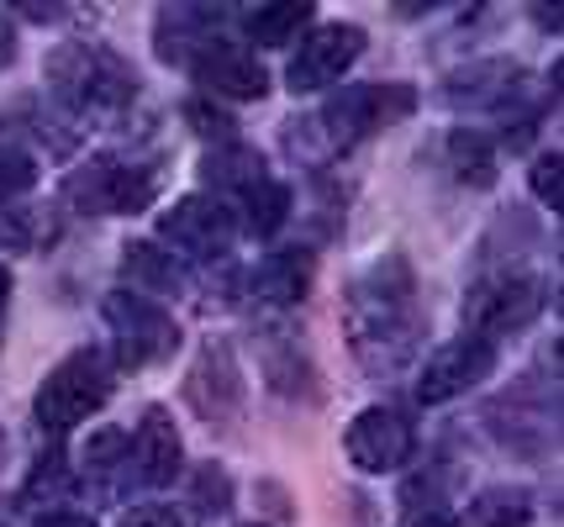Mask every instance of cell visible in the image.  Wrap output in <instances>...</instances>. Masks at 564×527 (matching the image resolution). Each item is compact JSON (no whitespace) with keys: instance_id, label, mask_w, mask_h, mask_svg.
Instances as JSON below:
<instances>
[{"instance_id":"obj_1","label":"cell","mask_w":564,"mask_h":527,"mask_svg":"<svg viewBox=\"0 0 564 527\" xmlns=\"http://www.w3.org/2000/svg\"><path fill=\"white\" fill-rule=\"evenodd\" d=\"M344 327L354 353L365 359V370L375 375H395L406 370L422 349V306L417 285L406 259H386L375 264L344 301Z\"/></svg>"},{"instance_id":"obj_2","label":"cell","mask_w":564,"mask_h":527,"mask_svg":"<svg viewBox=\"0 0 564 527\" xmlns=\"http://www.w3.org/2000/svg\"><path fill=\"white\" fill-rule=\"evenodd\" d=\"M48 85L64 106H74L79 117L90 111H122L138 96V75L122 53H111L106 43H64L48 58Z\"/></svg>"},{"instance_id":"obj_3","label":"cell","mask_w":564,"mask_h":527,"mask_svg":"<svg viewBox=\"0 0 564 527\" xmlns=\"http://www.w3.org/2000/svg\"><path fill=\"white\" fill-rule=\"evenodd\" d=\"M106 402H111V364H106L100 349H79L43 380V391H37V427L58 438V432L85 422L90 411H100Z\"/></svg>"},{"instance_id":"obj_4","label":"cell","mask_w":564,"mask_h":527,"mask_svg":"<svg viewBox=\"0 0 564 527\" xmlns=\"http://www.w3.org/2000/svg\"><path fill=\"white\" fill-rule=\"evenodd\" d=\"M159 169L132 164V158H90L85 169L69 175V201L90 217H132L159 201Z\"/></svg>"},{"instance_id":"obj_5","label":"cell","mask_w":564,"mask_h":527,"mask_svg":"<svg viewBox=\"0 0 564 527\" xmlns=\"http://www.w3.org/2000/svg\"><path fill=\"white\" fill-rule=\"evenodd\" d=\"M106 322L117 332V364L122 370H143V364H159L170 359L174 343H180V327L164 306L143 296V290H117L106 301Z\"/></svg>"},{"instance_id":"obj_6","label":"cell","mask_w":564,"mask_h":527,"mask_svg":"<svg viewBox=\"0 0 564 527\" xmlns=\"http://www.w3.org/2000/svg\"><path fill=\"white\" fill-rule=\"evenodd\" d=\"M543 311V279L533 275H496L480 279L465 296V327L475 338H501V332H517L528 327Z\"/></svg>"},{"instance_id":"obj_7","label":"cell","mask_w":564,"mask_h":527,"mask_svg":"<svg viewBox=\"0 0 564 527\" xmlns=\"http://www.w3.org/2000/svg\"><path fill=\"white\" fill-rule=\"evenodd\" d=\"M412 111V90L406 85H348L344 96L322 106V127L333 149H354L359 138L380 132L386 122Z\"/></svg>"},{"instance_id":"obj_8","label":"cell","mask_w":564,"mask_h":527,"mask_svg":"<svg viewBox=\"0 0 564 527\" xmlns=\"http://www.w3.org/2000/svg\"><path fill=\"white\" fill-rule=\"evenodd\" d=\"M344 443H348V459H354L365 475H391V470H401V464L412 459L417 432H412V422H406L401 411H391V406H369V411L354 417Z\"/></svg>"},{"instance_id":"obj_9","label":"cell","mask_w":564,"mask_h":527,"mask_svg":"<svg viewBox=\"0 0 564 527\" xmlns=\"http://www.w3.org/2000/svg\"><path fill=\"white\" fill-rule=\"evenodd\" d=\"M365 53V26H348V22H333V26H317L301 53L291 58V90L306 96V90H327L359 64Z\"/></svg>"},{"instance_id":"obj_10","label":"cell","mask_w":564,"mask_h":527,"mask_svg":"<svg viewBox=\"0 0 564 527\" xmlns=\"http://www.w3.org/2000/svg\"><path fill=\"white\" fill-rule=\"evenodd\" d=\"M491 370H496V349L486 343V338H459V343H443V349L422 364L417 402H427V406L454 402V396H465L469 385H480Z\"/></svg>"},{"instance_id":"obj_11","label":"cell","mask_w":564,"mask_h":527,"mask_svg":"<svg viewBox=\"0 0 564 527\" xmlns=\"http://www.w3.org/2000/svg\"><path fill=\"white\" fill-rule=\"evenodd\" d=\"M159 232L191 259H217V253H227L238 227L217 196H185V201H174V211L159 217Z\"/></svg>"},{"instance_id":"obj_12","label":"cell","mask_w":564,"mask_h":527,"mask_svg":"<svg viewBox=\"0 0 564 527\" xmlns=\"http://www.w3.org/2000/svg\"><path fill=\"white\" fill-rule=\"evenodd\" d=\"M185 396L212 427H227L243 406V375H238V359L227 343H206L196 359V370L185 380Z\"/></svg>"},{"instance_id":"obj_13","label":"cell","mask_w":564,"mask_h":527,"mask_svg":"<svg viewBox=\"0 0 564 527\" xmlns=\"http://www.w3.org/2000/svg\"><path fill=\"white\" fill-rule=\"evenodd\" d=\"M196 79L212 96H227V101H264V90H270L264 64L248 48L221 43V37H212V43L196 53Z\"/></svg>"},{"instance_id":"obj_14","label":"cell","mask_w":564,"mask_h":527,"mask_svg":"<svg viewBox=\"0 0 564 527\" xmlns=\"http://www.w3.org/2000/svg\"><path fill=\"white\" fill-rule=\"evenodd\" d=\"M132 459H138V480L143 485H170L185 464V443L174 432L170 411L164 406H148L143 422H138V438H132Z\"/></svg>"},{"instance_id":"obj_15","label":"cell","mask_w":564,"mask_h":527,"mask_svg":"<svg viewBox=\"0 0 564 527\" xmlns=\"http://www.w3.org/2000/svg\"><path fill=\"white\" fill-rule=\"evenodd\" d=\"M522 69L507 64V58H496V64H475V69H459V75L448 79V101L459 106H507L522 90L517 85Z\"/></svg>"},{"instance_id":"obj_16","label":"cell","mask_w":564,"mask_h":527,"mask_svg":"<svg viewBox=\"0 0 564 527\" xmlns=\"http://www.w3.org/2000/svg\"><path fill=\"white\" fill-rule=\"evenodd\" d=\"M301 26H312V0H274L243 17V32L259 48H285L301 37Z\"/></svg>"},{"instance_id":"obj_17","label":"cell","mask_w":564,"mask_h":527,"mask_svg":"<svg viewBox=\"0 0 564 527\" xmlns=\"http://www.w3.org/2000/svg\"><path fill=\"white\" fill-rule=\"evenodd\" d=\"M306 285H312V259L301 249H285V253H270L264 259V270H259V296L274 306H295L306 296Z\"/></svg>"},{"instance_id":"obj_18","label":"cell","mask_w":564,"mask_h":527,"mask_svg":"<svg viewBox=\"0 0 564 527\" xmlns=\"http://www.w3.org/2000/svg\"><path fill=\"white\" fill-rule=\"evenodd\" d=\"M448 164H454V179H465V185H475V190L496 185L491 138H480V132H469V127H459V132L448 138Z\"/></svg>"},{"instance_id":"obj_19","label":"cell","mask_w":564,"mask_h":527,"mask_svg":"<svg viewBox=\"0 0 564 527\" xmlns=\"http://www.w3.org/2000/svg\"><path fill=\"white\" fill-rule=\"evenodd\" d=\"M53 238H58V217H53L48 206H22V211H6L0 217V243L17 253L48 249Z\"/></svg>"},{"instance_id":"obj_20","label":"cell","mask_w":564,"mask_h":527,"mask_svg":"<svg viewBox=\"0 0 564 527\" xmlns=\"http://www.w3.org/2000/svg\"><path fill=\"white\" fill-rule=\"evenodd\" d=\"M475 523L480 527H528L533 523V491H522V485H491V491H480Z\"/></svg>"},{"instance_id":"obj_21","label":"cell","mask_w":564,"mask_h":527,"mask_svg":"<svg viewBox=\"0 0 564 527\" xmlns=\"http://www.w3.org/2000/svg\"><path fill=\"white\" fill-rule=\"evenodd\" d=\"M206 179L212 185H238V190H248V185H259L264 175V158H259V149H248V143H227V149H217L206 164Z\"/></svg>"},{"instance_id":"obj_22","label":"cell","mask_w":564,"mask_h":527,"mask_svg":"<svg viewBox=\"0 0 564 527\" xmlns=\"http://www.w3.org/2000/svg\"><path fill=\"white\" fill-rule=\"evenodd\" d=\"M243 211H248V232L253 238H270L274 227L291 217V190L280 179H259V185L243 190Z\"/></svg>"},{"instance_id":"obj_23","label":"cell","mask_w":564,"mask_h":527,"mask_svg":"<svg viewBox=\"0 0 564 527\" xmlns=\"http://www.w3.org/2000/svg\"><path fill=\"white\" fill-rule=\"evenodd\" d=\"M127 275L138 279V285H153V290H174L180 285V270L153 243H132L127 249Z\"/></svg>"},{"instance_id":"obj_24","label":"cell","mask_w":564,"mask_h":527,"mask_svg":"<svg viewBox=\"0 0 564 527\" xmlns=\"http://www.w3.org/2000/svg\"><path fill=\"white\" fill-rule=\"evenodd\" d=\"M32 179H37V164L22 149H0V206L11 196H22V190H32Z\"/></svg>"},{"instance_id":"obj_25","label":"cell","mask_w":564,"mask_h":527,"mask_svg":"<svg viewBox=\"0 0 564 527\" xmlns=\"http://www.w3.org/2000/svg\"><path fill=\"white\" fill-rule=\"evenodd\" d=\"M533 196H539L543 206H554V211H560V201H564V164H560V153H543L539 164H533Z\"/></svg>"},{"instance_id":"obj_26","label":"cell","mask_w":564,"mask_h":527,"mask_svg":"<svg viewBox=\"0 0 564 527\" xmlns=\"http://www.w3.org/2000/svg\"><path fill=\"white\" fill-rule=\"evenodd\" d=\"M122 527H191L174 506H138V512H127Z\"/></svg>"},{"instance_id":"obj_27","label":"cell","mask_w":564,"mask_h":527,"mask_svg":"<svg viewBox=\"0 0 564 527\" xmlns=\"http://www.w3.org/2000/svg\"><path fill=\"white\" fill-rule=\"evenodd\" d=\"M191 122H196V132H206V138H232V122H227L221 111H206V106H191Z\"/></svg>"},{"instance_id":"obj_28","label":"cell","mask_w":564,"mask_h":527,"mask_svg":"<svg viewBox=\"0 0 564 527\" xmlns=\"http://www.w3.org/2000/svg\"><path fill=\"white\" fill-rule=\"evenodd\" d=\"M412 527H469V523H465V517H454L448 506H427V512H417V517H412Z\"/></svg>"},{"instance_id":"obj_29","label":"cell","mask_w":564,"mask_h":527,"mask_svg":"<svg viewBox=\"0 0 564 527\" xmlns=\"http://www.w3.org/2000/svg\"><path fill=\"white\" fill-rule=\"evenodd\" d=\"M17 58V26H11V17L0 11V69Z\"/></svg>"},{"instance_id":"obj_30","label":"cell","mask_w":564,"mask_h":527,"mask_svg":"<svg viewBox=\"0 0 564 527\" xmlns=\"http://www.w3.org/2000/svg\"><path fill=\"white\" fill-rule=\"evenodd\" d=\"M37 527H96V517H85V512H48Z\"/></svg>"},{"instance_id":"obj_31","label":"cell","mask_w":564,"mask_h":527,"mask_svg":"<svg viewBox=\"0 0 564 527\" xmlns=\"http://www.w3.org/2000/svg\"><path fill=\"white\" fill-rule=\"evenodd\" d=\"M6 296H11V275H6V264H0V327H6Z\"/></svg>"},{"instance_id":"obj_32","label":"cell","mask_w":564,"mask_h":527,"mask_svg":"<svg viewBox=\"0 0 564 527\" xmlns=\"http://www.w3.org/2000/svg\"><path fill=\"white\" fill-rule=\"evenodd\" d=\"M253 527H259V523H253Z\"/></svg>"}]
</instances>
